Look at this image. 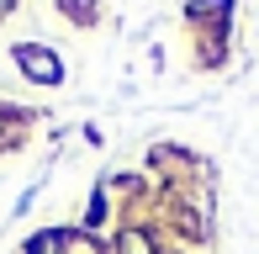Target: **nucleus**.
<instances>
[{
    "label": "nucleus",
    "mask_w": 259,
    "mask_h": 254,
    "mask_svg": "<svg viewBox=\"0 0 259 254\" xmlns=\"http://www.w3.org/2000/svg\"><path fill=\"white\" fill-rule=\"evenodd\" d=\"M16 59H21V69H27L32 79H42V85L58 79V59H53L48 48H16Z\"/></svg>",
    "instance_id": "nucleus-1"
}]
</instances>
